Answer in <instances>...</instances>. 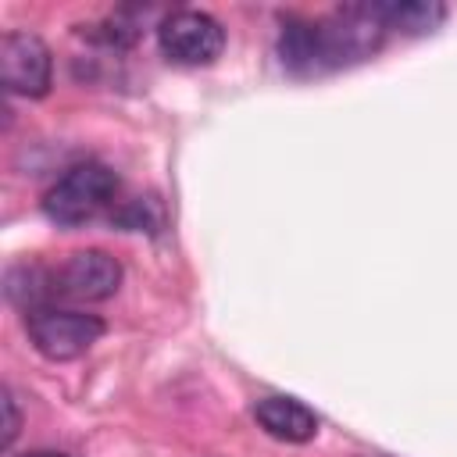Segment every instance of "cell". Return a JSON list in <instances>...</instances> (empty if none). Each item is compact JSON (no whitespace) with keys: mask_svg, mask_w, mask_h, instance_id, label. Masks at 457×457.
<instances>
[{"mask_svg":"<svg viewBox=\"0 0 457 457\" xmlns=\"http://www.w3.org/2000/svg\"><path fill=\"white\" fill-rule=\"evenodd\" d=\"M386 25L371 4H350L321 21L293 18L278 32V57L296 75H318L368 61L386 43Z\"/></svg>","mask_w":457,"mask_h":457,"instance_id":"cell-1","label":"cell"},{"mask_svg":"<svg viewBox=\"0 0 457 457\" xmlns=\"http://www.w3.org/2000/svg\"><path fill=\"white\" fill-rule=\"evenodd\" d=\"M114 200H118V175L100 161H82L46 189L43 211L50 221L75 228L111 211Z\"/></svg>","mask_w":457,"mask_h":457,"instance_id":"cell-2","label":"cell"},{"mask_svg":"<svg viewBox=\"0 0 457 457\" xmlns=\"http://www.w3.org/2000/svg\"><path fill=\"white\" fill-rule=\"evenodd\" d=\"M25 328H29L32 346L46 361H75L104 336V321L96 314L71 311V307L32 311V314H25Z\"/></svg>","mask_w":457,"mask_h":457,"instance_id":"cell-3","label":"cell"},{"mask_svg":"<svg viewBox=\"0 0 457 457\" xmlns=\"http://www.w3.org/2000/svg\"><path fill=\"white\" fill-rule=\"evenodd\" d=\"M161 50L175 64H211L225 50V29L204 11H171L157 29Z\"/></svg>","mask_w":457,"mask_h":457,"instance_id":"cell-4","label":"cell"},{"mask_svg":"<svg viewBox=\"0 0 457 457\" xmlns=\"http://www.w3.org/2000/svg\"><path fill=\"white\" fill-rule=\"evenodd\" d=\"M54 79L50 50L32 32H7L0 39V82L14 96H46Z\"/></svg>","mask_w":457,"mask_h":457,"instance_id":"cell-5","label":"cell"},{"mask_svg":"<svg viewBox=\"0 0 457 457\" xmlns=\"http://www.w3.org/2000/svg\"><path fill=\"white\" fill-rule=\"evenodd\" d=\"M121 286V264L107 250H79L57 271V289L71 300H107Z\"/></svg>","mask_w":457,"mask_h":457,"instance_id":"cell-6","label":"cell"},{"mask_svg":"<svg viewBox=\"0 0 457 457\" xmlns=\"http://www.w3.org/2000/svg\"><path fill=\"white\" fill-rule=\"evenodd\" d=\"M253 418L257 425L282 443H307L318 432V418L311 407H303L293 396H264L253 403Z\"/></svg>","mask_w":457,"mask_h":457,"instance_id":"cell-7","label":"cell"},{"mask_svg":"<svg viewBox=\"0 0 457 457\" xmlns=\"http://www.w3.org/2000/svg\"><path fill=\"white\" fill-rule=\"evenodd\" d=\"M386 32H403V36H425L443 25L446 7L443 4H425V0H382L371 4Z\"/></svg>","mask_w":457,"mask_h":457,"instance_id":"cell-8","label":"cell"},{"mask_svg":"<svg viewBox=\"0 0 457 457\" xmlns=\"http://www.w3.org/2000/svg\"><path fill=\"white\" fill-rule=\"evenodd\" d=\"M54 293H61V289H57V271L50 275V271H43L39 264H18V268L7 271V296H11L18 307H25L29 314L50 307L46 300H50Z\"/></svg>","mask_w":457,"mask_h":457,"instance_id":"cell-9","label":"cell"},{"mask_svg":"<svg viewBox=\"0 0 457 457\" xmlns=\"http://www.w3.org/2000/svg\"><path fill=\"white\" fill-rule=\"evenodd\" d=\"M18 425H21V418H18V403H14V396H11V389H4V450L14 443V436H18Z\"/></svg>","mask_w":457,"mask_h":457,"instance_id":"cell-10","label":"cell"},{"mask_svg":"<svg viewBox=\"0 0 457 457\" xmlns=\"http://www.w3.org/2000/svg\"><path fill=\"white\" fill-rule=\"evenodd\" d=\"M21 457H64V453H54V450H36V453H21Z\"/></svg>","mask_w":457,"mask_h":457,"instance_id":"cell-11","label":"cell"}]
</instances>
